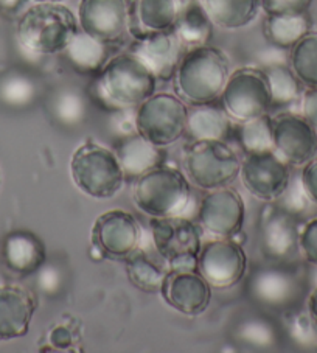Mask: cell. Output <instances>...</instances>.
Here are the masks:
<instances>
[{
  "instance_id": "obj_4",
  "label": "cell",
  "mask_w": 317,
  "mask_h": 353,
  "mask_svg": "<svg viewBox=\"0 0 317 353\" xmlns=\"http://www.w3.org/2000/svg\"><path fill=\"white\" fill-rule=\"evenodd\" d=\"M190 194V181L185 173L165 163L140 176L132 188L134 204L151 218L182 215Z\"/></svg>"
},
{
  "instance_id": "obj_45",
  "label": "cell",
  "mask_w": 317,
  "mask_h": 353,
  "mask_svg": "<svg viewBox=\"0 0 317 353\" xmlns=\"http://www.w3.org/2000/svg\"><path fill=\"white\" fill-rule=\"evenodd\" d=\"M0 182H2V179H0Z\"/></svg>"
},
{
  "instance_id": "obj_30",
  "label": "cell",
  "mask_w": 317,
  "mask_h": 353,
  "mask_svg": "<svg viewBox=\"0 0 317 353\" xmlns=\"http://www.w3.org/2000/svg\"><path fill=\"white\" fill-rule=\"evenodd\" d=\"M126 274L134 287L145 293H158L162 287L163 277L167 271H163L156 261H152L142 249H136L131 255L125 259Z\"/></svg>"
},
{
  "instance_id": "obj_38",
  "label": "cell",
  "mask_w": 317,
  "mask_h": 353,
  "mask_svg": "<svg viewBox=\"0 0 317 353\" xmlns=\"http://www.w3.org/2000/svg\"><path fill=\"white\" fill-rule=\"evenodd\" d=\"M78 334L69 325H57L48 333V345L54 350H70L76 345Z\"/></svg>"
},
{
  "instance_id": "obj_32",
  "label": "cell",
  "mask_w": 317,
  "mask_h": 353,
  "mask_svg": "<svg viewBox=\"0 0 317 353\" xmlns=\"http://www.w3.org/2000/svg\"><path fill=\"white\" fill-rule=\"evenodd\" d=\"M236 139L246 154L274 151L272 119L265 114L245 123H236Z\"/></svg>"
},
{
  "instance_id": "obj_42",
  "label": "cell",
  "mask_w": 317,
  "mask_h": 353,
  "mask_svg": "<svg viewBox=\"0 0 317 353\" xmlns=\"http://www.w3.org/2000/svg\"><path fill=\"white\" fill-rule=\"evenodd\" d=\"M23 3H25V0H0V10L5 13H16Z\"/></svg>"
},
{
  "instance_id": "obj_40",
  "label": "cell",
  "mask_w": 317,
  "mask_h": 353,
  "mask_svg": "<svg viewBox=\"0 0 317 353\" xmlns=\"http://www.w3.org/2000/svg\"><path fill=\"white\" fill-rule=\"evenodd\" d=\"M38 285L45 294L57 293V291L59 290V285H61L59 270H57V268H53V266H42L39 270Z\"/></svg>"
},
{
  "instance_id": "obj_31",
  "label": "cell",
  "mask_w": 317,
  "mask_h": 353,
  "mask_svg": "<svg viewBox=\"0 0 317 353\" xmlns=\"http://www.w3.org/2000/svg\"><path fill=\"white\" fill-rule=\"evenodd\" d=\"M289 65L303 86H317V32L309 30L289 50Z\"/></svg>"
},
{
  "instance_id": "obj_20",
  "label": "cell",
  "mask_w": 317,
  "mask_h": 353,
  "mask_svg": "<svg viewBox=\"0 0 317 353\" xmlns=\"http://www.w3.org/2000/svg\"><path fill=\"white\" fill-rule=\"evenodd\" d=\"M249 293L260 305L282 310L296 301L298 282L288 271L278 268H263L251 277Z\"/></svg>"
},
{
  "instance_id": "obj_6",
  "label": "cell",
  "mask_w": 317,
  "mask_h": 353,
  "mask_svg": "<svg viewBox=\"0 0 317 353\" xmlns=\"http://www.w3.org/2000/svg\"><path fill=\"white\" fill-rule=\"evenodd\" d=\"M182 163L190 184L204 192L230 185L241 168L240 156L224 140H193Z\"/></svg>"
},
{
  "instance_id": "obj_21",
  "label": "cell",
  "mask_w": 317,
  "mask_h": 353,
  "mask_svg": "<svg viewBox=\"0 0 317 353\" xmlns=\"http://www.w3.org/2000/svg\"><path fill=\"white\" fill-rule=\"evenodd\" d=\"M298 234L288 212L267 209L261 221L260 245L267 259L283 261L291 259L298 249Z\"/></svg>"
},
{
  "instance_id": "obj_24",
  "label": "cell",
  "mask_w": 317,
  "mask_h": 353,
  "mask_svg": "<svg viewBox=\"0 0 317 353\" xmlns=\"http://www.w3.org/2000/svg\"><path fill=\"white\" fill-rule=\"evenodd\" d=\"M234 132V121L224 108L209 105L192 106L188 109L187 132L193 140H224L227 142Z\"/></svg>"
},
{
  "instance_id": "obj_34",
  "label": "cell",
  "mask_w": 317,
  "mask_h": 353,
  "mask_svg": "<svg viewBox=\"0 0 317 353\" xmlns=\"http://www.w3.org/2000/svg\"><path fill=\"white\" fill-rule=\"evenodd\" d=\"M236 338L241 344H246L252 349H269L277 344L278 334L276 327L267 319L251 318L238 325Z\"/></svg>"
},
{
  "instance_id": "obj_19",
  "label": "cell",
  "mask_w": 317,
  "mask_h": 353,
  "mask_svg": "<svg viewBox=\"0 0 317 353\" xmlns=\"http://www.w3.org/2000/svg\"><path fill=\"white\" fill-rule=\"evenodd\" d=\"M36 312L32 291L19 285L0 287V341L23 338L30 330Z\"/></svg>"
},
{
  "instance_id": "obj_33",
  "label": "cell",
  "mask_w": 317,
  "mask_h": 353,
  "mask_svg": "<svg viewBox=\"0 0 317 353\" xmlns=\"http://www.w3.org/2000/svg\"><path fill=\"white\" fill-rule=\"evenodd\" d=\"M36 99V83L27 74L11 70L0 77V103L7 108L21 109Z\"/></svg>"
},
{
  "instance_id": "obj_3",
  "label": "cell",
  "mask_w": 317,
  "mask_h": 353,
  "mask_svg": "<svg viewBox=\"0 0 317 353\" xmlns=\"http://www.w3.org/2000/svg\"><path fill=\"white\" fill-rule=\"evenodd\" d=\"M78 32L76 16L59 2H36L23 11L16 28L19 44L44 57L63 53Z\"/></svg>"
},
{
  "instance_id": "obj_9",
  "label": "cell",
  "mask_w": 317,
  "mask_h": 353,
  "mask_svg": "<svg viewBox=\"0 0 317 353\" xmlns=\"http://www.w3.org/2000/svg\"><path fill=\"white\" fill-rule=\"evenodd\" d=\"M150 229L157 252L167 263V270H196L203 246V229L198 223L182 215L152 218Z\"/></svg>"
},
{
  "instance_id": "obj_35",
  "label": "cell",
  "mask_w": 317,
  "mask_h": 353,
  "mask_svg": "<svg viewBox=\"0 0 317 353\" xmlns=\"http://www.w3.org/2000/svg\"><path fill=\"white\" fill-rule=\"evenodd\" d=\"M53 111L61 123L76 125L86 115V105L81 99V95L73 90H64L54 100Z\"/></svg>"
},
{
  "instance_id": "obj_25",
  "label": "cell",
  "mask_w": 317,
  "mask_h": 353,
  "mask_svg": "<svg viewBox=\"0 0 317 353\" xmlns=\"http://www.w3.org/2000/svg\"><path fill=\"white\" fill-rule=\"evenodd\" d=\"M63 53L72 69H75L78 74L89 75H99L112 57L111 46L92 38L90 34L84 33L81 28Z\"/></svg>"
},
{
  "instance_id": "obj_13",
  "label": "cell",
  "mask_w": 317,
  "mask_h": 353,
  "mask_svg": "<svg viewBox=\"0 0 317 353\" xmlns=\"http://www.w3.org/2000/svg\"><path fill=\"white\" fill-rule=\"evenodd\" d=\"M246 190L258 201L274 203L285 193L291 182V167L274 153L246 154L241 161L240 176Z\"/></svg>"
},
{
  "instance_id": "obj_43",
  "label": "cell",
  "mask_w": 317,
  "mask_h": 353,
  "mask_svg": "<svg viewBox=\"0 0 317 353\" xmlns=\"http://www.w3.org/2000/svg\"><path fill=\"white\" fill-rule=\"evenodd\" d=\"M307 307H308L309 318L313 319V322L317 325V287L313 291H311V294L308 297Z\"/></svg>"
},
{
  "instance_id": "obj_12",
  "label": "cell",
  "mask_w": 317,
  "mask_h": 353,
  "mask_svg": "<svg viewBox=\"0 0 317 353\" xmlns=\"http://www.w3.org/2000/svg\"><path fill=\"white\" fill-rule=\"evenodd\" d=\"M90 241L92 249L100 254V257L125 260L139 249L142 241V229L136 216L130 212L114 209L101 214L94 221Z\"/></svg>"
},
{
  "instance_id": "obj_8",
  "label": "cell",
  "mask_w": 317,
  "mask_h": 353,
  "mask_svg": "<svg viewBox=\"0 0 317 353\" xmlns=\"http://www.w3.org/2000/svg\"><path fill=\"white\" fill-rule=\"evenodd\" d=\"M219 99L235 123L261 117L272 108L271 88L261 67L247 65L230 72Z\"/></svg>"
},
{
  "instance_id": "obj_41",
  "label": "cell",
  "mask_w": 317,
  "mask_h": 353,
  "mask_svg": "<svg viewBox=\"0 0 317 353\" xmlns=\"http://www.w3.org/2000/svg\"><path fill=\"white\" fill-rule=\"evenodd\" d=\"M302 115L317 131V86L308 88L302 94Z\"/></svg>"
},
{
  "instance_id": "obj_44",
  "label": "cell",
  "mask_w": 317,
  "mask_h": 353,
  "mask_svg": "<svg viewBox=\"0 0 317 353\" xmlns=\"http://www.w3.org/2000/svg\"><path fill=\"white\" fill-rule=\"evenodd\" d=\"M34 2H59V3H63L64 0H34Z\"/></svg>"
},
{
  "instance_id": "obj_23",
  "label": "cell",
  "mask_w": 317,
  "mask_h": 353,
  "mask_svg": "<svg viewBox=\"0 0 317 353\" xmlns=\"http://www.w3.org/2000/svg\"><path fill=\"white\" fill-rule=\"evenodd\" d=\"M115 154L126 179H139L150 170L162 165L165 159L162 147H157L139 132L121 137Z\"/></svg>"
},
{
  "instance_id": "obj_17",
  "label": "cell",
  "mask_w": 317,
  "mask_h": 353,
  "mask_svg": "<svg viewBox=\"0 0 317 353\" xmlns=\"http://www.w3.org/2000/svg\"><path fill=\"white\" fill-rule=\"evenodd\" d=\"M185 0H126L127 30L134 41L174 30Z\"/></svg>"
},
{
  "instance_id": "obj_27",
  "label": "cell",
  "mask_w": 317,
  "mask_h": 353,
  "mask_svg": "<svg viewBox=\"0 0 317 353\" xmlns=\"http://www.w3.org/2000/svg\"><path fill=\"white\" fill-rule=\"evenodd\" d=\"M174 32L187 48L205 46L213 33V22L201 0H185L176 21Z\"/></svg>"
},
{
  "instance_id": "obj_18",
  "label": "cell",
  "mask_w": 317,
  "mask_h": 353,
  "mask_svg": "<svg viewBox=\"0 0 317 353\" xmlns=\"http://www.w3.org/2000/svg\"><path fill=\"white\" fill-rule=\"evenodd\" d=\"M130 50L145 61L158 81H168L174 78L187 47L182 44L174 30H170V32L152 34L150 38L134 41Z\"/></svg>"
},
{
  "instance_id": "obj_1",
  "label": "cell",
  "mask_w": 317,
  "mask_h": 353,
  "mask_svg": "<svg viewBox=\"0 0 317 353\" xmlns=\"http://www.w3.org/2000/svg\"><path fill=\"white\" fill-rule=\"evenodd\" d=\"M157 77L131 50L114 54L96 75L92 95L106 111H134L157 92Z\"/></svg>"
},
{
  "instance_id": "obj_7",
  "label": "cell",
  "mask_w": 317,
  "mask_h": 353,
  "mask_svg": "<svg viewBox=\"0 0 317 353\" xmlns=\"http://www.w3.org/2000/svg\"><path fill=\"white\" fill-rule=\"evenodd\" d=\"M187 117V103L170 92H154L134 111L137 132L162 148L185 136Z\"/></svg>"
},
{
  "instance_id": "obj_2",
  "label": "cell",
  "mask_w": 317,
  "mask_h": 353,
  "mask_svg": "<svg viewBox=\"0 0 317 353\" xmlns=\"http://www.w3.org/2000/svg\"><path fill=\"white\" fill-rule=\"evenodd\" d=\"M230 75L229 58L221 48L198 46L187 48L174 74V90L190 106L219 100Z\"/></svg>"
},
{
  "instance_id": "obj_10",
  "label": "cell",
  "mask_w": 317,
  "mask_h": 353,
  "mask_svg": "<svg viewBox=\"0 0 317 353\" xmlns=\"http://www.w3.org/2000/svg\"><path fill=\"white\" fill-rule=\"evenodd\" d=\"M196 270L212 288L227 290L245 279L247 254L234 239H212L201 246Z\"/></svg>"
},
{
  "instance_id": "obj_22",
  "label": "cell",
  "mask_w": 317,
  "mask_h": 353,
  "mask_svg": "<svg viewBox=\"0 0 317 353\" xmlns=\"http://www.w3.org/2000/svg\"><path fill=\"white\" fill-rule=\"evenodd\" d=\"M2 257L11 272L30 276L45 265L47 251L38 235L28 230H14L5 236Z\"/></svg>"
},
{
  "instance_id": "obj_28",
  "label": "cell",
  "mask_w": 317,
  "mask_h": 353,
  "mask_svg": "<svg viewBox=\"0 0 317 353\" xmlns=\"http://www.w3.org/2000/svg\"><path fill=\"white\" fill-rule=\"evenodd\" d=\"M309 30H313V21L308 13L266 16L263 26L266 41L280 50H291Z\"/></svg>"
},
{
  "instance_id": "obj_39",
  "label": "cell",
  "mask_w": 317,
  "mask_h": 353,
  "mask_svg": "<svg viewBox=\"0 0 317 353\" xmlns=\"http://www.w3.org/2000/svg\"><path fill=\"white\" fill-rule=\"evenodd\" d=\"M300 184L307 198L317 204V156L303 165Z\"/></svg>"
},
{
  "instance_id": "obj_26",
  "label": "cell",
  "mask_w": 317,
  "mask_h": 353,
  "mask_svg": "<svg viewBox=\"0 0 317 353\" xmlns=\"http://www.w3.org/2000/svg\"><path fill=\"white\" fill-rule=\"evenodd\" d=\"M207 14L223 30H240L257 19L260 0H201Z\"/></svg>"
},
{
  "instance_id": "obj_36",
  "label": "cell",
  "mask_w": 317,
  "mask_h": 353,
  "mask_svg": "<svg viewBox=\"0 0 317 353\" xmlns=\"http://www.w3.org/2000/svg\"><path fill=\"white\" fill-rule=\"evenodd\" d=\"M314 0H260L266 16H294L308 13Z\"/></svg>"
},
{
  "instance_id": "obj_5",
  "label": "cell",
  "mask_w": 317,
  "mask_h": 353,
  "mask_svg": "<svg viewBox=\"0 0 317 353\" xmlns=\"http://www.w3.org/2000/svg\"><path fill=\"white\" fill-rule=\"evenodd\" d=\"M70 174L78 190L94 199L114 198L126 181L115 151L96 142H86L75 150Z\"/></svg>"
},
{
  "instance_id": "obj_29",
  "label": "cell",
  "mask_w": 317,
  "mask_h": 353,
  "mask_svg": "<svg viewBox=\"0 0 317 353\" xmlns=\"http://www.w3.org/2000/svg\"><path fill=\"white\" fill-rule=\"evenodd\" d=\"M265 70L267 83L271 88V97H272V108L271 109H280L291 106L302 97V86L300 80L292 72L291 65H286L283 63H267L261 67Z\"/></svg>"
},
{
  "instance_id": "obj_14",
  "label": "cell",
  "mask_w": 317,
  "mask_h": 353,
  "mask_svg": "<svg viewBox=\"0 0 317 353\" xmlns=\"http://www.w3.org/2000/svg\"><path fill=\"white\" fill-rule=\"evenodd\" d=\"M272 142L274 153L289 167H303L317 154V131L298 114L272 117Z\"/></svg>"
},
{
  "instance_id": "obj_16",
  "label": "cell",
  "mask_w": 317,
  "mask_h": 353,
  "mask_svg": "<svg viewBox=\"0 0 317 353\" xmlns=\"http://www.w3.org/2000/svg\"><path fill=\"white\" fill-rule=\"evenodd\" d=\"M168 307L185 316H199L212 302V287L198 270H167L161 291Z\"/></svg>"
},
{
  "instance_id": "obj_15",
  "label": "cell",
  "mask_w": 317,
  "mask_h": 353,
  "mask_svg": "<svg viewBox=\"0 0 317 353\" xmlns=\"http://www.w3.org/2000/svg\"><path fill=\"white\" fill-rule=\"evenodd\" d=\"M76 19L84 33L109 46L130 34L126 0H79Z\"/></svg>"
},
{
  "instance_id": "obj_37",
  "label": "cell",
  "mask_w": 317,
  "mask_h": 353,
  "mask_svg": "<svg viewBox=\"0 0 317 353\" xmlns=\"http://www.w3.org/2000/svg\"><path fill=\"white\" fill-rule=\"evenodd\" d=\"M298 248L309 263L317 265V218L308 221L298 235Z\"/></svg>"
},
{
  "instance_id": "obj_11",
  "label": "cell",
  "mask_w": 317,
  "mask_h": 353,
  "mask_svg": "<svg viewBox=\"0 0 317 353\" xmlns=\"http://www.w3.org/2000/svg\"><path fill=\"white\" fill-rule=\"evenodd\" d=\"M246 221V207L236 188L221 187L201 199L198 224L212 239H235Z\"/></svg>"
}]
</instances>
